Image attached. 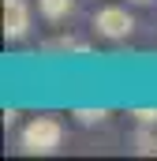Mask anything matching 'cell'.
<instances>
[{
    "label": "cell",
    "mask_w": 157,
    "mask_h": 161,
    "mask_svg": "<svg viewBox=\"0 0 157 161\" xmlns=\"http://www.w3.org/2000/svg\"><path fill=\"white\" fill-rule=\"evenodd\" d=\"M38 15L45 23H64L75 15V0H38Z\"/></svg>",
    "instance_id": "4"
},
{
    "label": "cell",
    "mask_w": 157,
    "mask_h": 161,
    "mask_svg": "<svg viewBox=\"0 0 157 161\" xmlns=\"http://www.w3.org/2000/svg\"><path fill=\"white\" fill-rule=\"evenodd\" d=\"M94 30L105 41H127L135 34V15L123 4H105V8L94 11Z\"/></svg>",
    "instance_id": "2"
},
{
    "label": "cell",
    "mask_w": 157,
    "mask_h": 161,
    "mask_svg": "<svg viewBox=\"0 0 157 161\" xmlns=\"http://www.w3.org/2000/svg\"><path fill=\"white\" fill-rule=\"evenodd\" d=\"M131 116L138 124H150V127H157V109H131Z\"/></svg>",
    "instance_id": "8"
},
{
    "label": "cell",
    "mask_w": 157,
    "mask_h": 161,
    "mask_svg": "<svg viewBox=\"0 0 157 161\" xmlns=\"http://www.w3.org/2000/svg\"><path fill=\"white\" fill-rule=\"evenodd\" d=\"M45 53H78V56H86L90 53V45L82 38H75V34H60V38H49L45 45H41Z\"/></svg>",
    "instance_id": "5"
},
{
    "label": "cell",
    "mask_w": 157,
    "mask_h": 161,
    "mask_svg": "<svg viewBox=\"0 0 157 161\" xmlns=\"http://www.w3.org/2000/svg\"><path fill=\"white\" fill-rule=\"evenodd\" d=\"M30 0H4V38L8 41H23L30 34Z\"/></svg>",
    "instance_id": "3"
},
{
    "label": "cell",
    "mask_w": 157,
    "mask_h": 161,
    "mask_svg": "<svg viewBox=\"0 0 157 161\" xmlns=\"http://www.w3.org/2000/svg\"><path fill=\"white\" fill-rule=\"evenodd\" d=\"M127 4H154V0H127Z\"/></svg>",
    "instance_id": "10"
},
{
    "label": "cell",
    "mask_w": 157,
    "mask_h": 161,
    "mask_svg": "<svg viewBox=\"0 0 157 161\" xmlns=\"http://www.w3.org/2000/svg\"><path fill=\"white\" fill-rule=\"evenodd\" d=\"M71 116H75L82 127H97V124L109 120V109H71Z\"/></svg>",
    "instance_id": "7"
},
{
    "label": "cell",
    "mask_w": 157,
    "mask_h": 161,
    "mask_svg": "<svg viewBox=\"0 0 157 161\" xmlns=\"http://www.w3.org/2000/svg\"><path fill=\"white\" fill-rule=\"evenodd\" d=\"M131 142H135V154H157V131L150 127V124H142Z\"/></svg>",
    "instance_id": "6"
},
{
    "label": "cell",
    "mask_w": 157,
    "mask_h": 161,
    "mask_svg": "<svg viewBox=\"0 0 157 161\" xmlns=\"http://www.w3.org/2000/svg\"><path fill=\"white\" fill-rule=\"evenodd\" d=\"M19 120V113H15V109H4V124H8V127H11V124Z\"/></svg>",
    "instance_id": "9"
},
{
    "label": "cell",
    "mask_w": 157,
    "mask_h": 161,
    "mask_svg": "<svg viewBox=\"0 0 157 161\" xmlns=\"http://www.w3.org/2000/svg\"><path fill=\"white\" fill-rule=\"evenodd\" d=\"M60 142H64V124L56 120V116H34V120L23 124V131H19V150L30 154V158L56 154Z\"/></svg>",
    "instance_id": "1"
}]
</instances>
